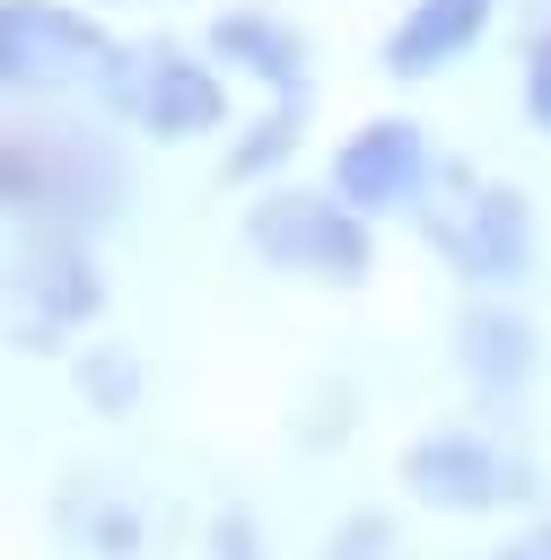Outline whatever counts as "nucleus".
<instances>
[{"label":"nucleus","instance_id":"5","mask_svg":"<svg viewBox=\"0 0 551 560\" xmlns=\"http://www.w3.org/2000/svg\"><path fill=\"white\" fill-rule=\"evenodd\" d=\"M402 499L429 516H507L534 499V464L490 429H429L402 446Z\"/></svg>","mask_w":551,"mask_h":560},{"label":"nucleus","instance_id":"8","mask_svg":"<svg viewBox=\"0 0 551 560\" xmlns=\"http://www.w3.org/2000/svg\"><path fill=\"white\" fill-rule=\"evenodd\" d=\"M44 525H52V542H61L70 560H157V516H149V499H140L122 472H96V464H79V472L52 481Z\"/></svg>","mask_w":551,"mask_h":560},{"label":"nucleus","instance_id":"11","mask_svg":"<svg viewBox=\"0 0 551 560\" xmlns=\"http://www.w3.org/2000/svg\"><path fill=\"white\" fill-rule=\"evenodd\" d=\"M210 61L245 70L271 105H306V88H315L306 35H297L289 18H271V9H227V18H210Z\"/></svg>","mask_w":551,"mask_h":560},{"label":"nucleus","instance_id":"7","mask_svg":"<svg viewBox=\"0 0 551 560\" xmlns=\"http://www.w3.org/2000/svg\"><path fill=\"white\" fill-rule=\"evenodd\" d=\"M437 175H446L437 140L411 114H376V122L341 131V149H332V201H350L359 219H394V210L420 219V201L437 192Z\"/></svg>","mask_w":551,"mask_h":560},{"label":"nucleus","instance_id":"1","mask_svg":"<svg viewBox=\"0 0 551 560\" xmlns=\"http://www.w3.org/2000/svg\"><path fill=\"white\" fill-rule=\"evenodd\" d=\"M245 254L262 271L315 280V289H359L376 271V219H359L350 201H332V184H262L245 201Z\"/></svg>","mask_w":551,"mask_h":560},{"label":"nucleus","instance_id":"6","mask_svg":"<svg viewBox=\"0 0 551 560\" xmlns=\"http://www.w3.org/2000/svg\"><path fill=\"white\" fill-rule=\"evenodd\" d=\"M96 306H105V280H96V262H87L79 236H35L17 262H0V332L17 350L70 341Z\"/></svg>","mask_w":551,"mask_h":560},{"label":"nucleus","instance_id":"3","mask_svg":"<svg viewBox=\"0 0 551 560\" xmlns=\"http://www.w3.org/2000/svg\"><path fill=\"white\" fill-rule=\"evenodd\" d=\"M122 44L70 9V0H0V96L26 105H70V96H105Z\"/></svg>","mask_w":551,"mask_h":560},{"label":"nucleus","instance_id":"15","mask_svg":"<svg viewBox=\"0 0 551 560\" xmlns=\"http://www.w3.org/2000/svg\"><path fill=\"white\" fill-rule=\"evenodd\" d=\"M516 96H525V122L551 140V26L525 44V70H516Z\"/></svg>","mask_w":551,"mask_h":560},{"label":"nucleus","instance_id":"17","mask_svg":"<svg viewBox=\"0 0 551 560\" xmlns=\"http://www.w3.org/2000/svg\"><path fill=\"white\" fill-rule=\"evenodd\" d=\"M490 560H551V516H542V525H525V534H507Z\"/></svg>","mask_w":551,"mask_h":560},{"label":"nucleus","instance_id":"9","mask_svg":"<svg viewBox=\"0 0 551 560\" xmlns=\"http://www.w3.org/2000/svg\"><path fill=\"white\" fill-rule=\"evenodd\" d=\"M446 350H455V376H464L472 394H525L534 368H542V332H534L507 298H472V306L455 315Z\"/></svg>","mask_w":551,"mask_h":560},{"label":"nucleus","instance_id":"13","mask_svg":"<svg viewBox=\"0 0 551 560\" xmlns=\"http://www.w3.org/2000/svg\"><path fill=\"white\" fill-rule=\"evenodd\" d=\"M297 131H306V105H271L236 149H227V175L236 184H254V175H271V166H289V149H297Z\"/></svg>","mask_w":551,"mask_h":560},{"label":"nucleus","instance_id":"16","mask_svg":"<svg viewBox=\"0 0 551 560\" xmlns=\"http://www.w3.org/2000/svg\"><path fill=\"white\" fill-rule=\"evenodd\" d=\"M210 560H262V542H254V516H245V508H227V516L210 525Z\"/></svg>","mask_w":551,"mask_h":560},{"label":"nucleus","instance_id":"2","mask_svg":"<svg viewBox=\"0 0 551 560\" xmlns=\"http://www.w3.org/2000/svg\"><path fill=\"white\" fill-rule=\"evenodd\" d=\"M420 236H429V245L446 254V271L472 280V289H516V280L534 271V201H525L516 184H499V175L446 166L437 192L420 201Z\"/></svg>","mask_w":551,"mask_h":560},{"label":"nucleus","instance_id":"4","mask_svg":"<svg viewBox=\"0 0 551 560\" xmlns=\"http://www.w3.org/2000/svg\"><path fill=\"white\" fill-rule=\"evenodd\" d=\"M96 105H114L149 140H210V131H227V79H219V61L192 52V44H166V35L157 44H122V61H114V79H105Z\"/></svg>","mask_w":551,"mask_h":560},{"label":"nucleus","instance_id":"14","mask_svg":"<svg viewBox=\"0 0 551 560\" xmlns=\"http://www.w3.org/2000/svg\"><path fill=\"white\" fill-rule=\"evenodd\" d=\"M315 560H411V542H402V525H394L385 508H350V516L324 534Z\"/></svg>","mask_w":551,"mask_h":560},{"label":"nucleus","instance_id":"12","mask_svg":"<svg viewBox=\"0 0 551 560\" xmlns=\"http://www.w3.org/2000/svg\"><path fill=\"white\" fill-rule=\"evenodd\" d=\"M70 385H79V402H87L96 420H122V411H140L149 368H140V350H131V341H87V350L70 359Z\"/></svg>","mask_w":551,"mask_h":560},{"label":"nucleus","instance_id":"10","mask_svg":"<svg viewBox=\"0 0 551 560\" xmlns=\"http://www.w3.org/2000/svg\"><path fill=\"white\" fill-rule=\"evenodd\" d=\"M490 18H499V0H411L394 26H385V44H376V70L385 79H437V70H455L481 35H490Z\"/></svg>","mask_w":551,"mask_h":560}]
</instances>
